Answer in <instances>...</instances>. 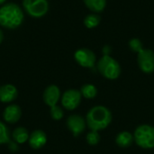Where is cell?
I'll return each instance as SVG.
<instances>
[{
	"mask_svg": "<svg viewBox=\"0 0 154 154\" xmlns=\"http://www.w3.org/2000/svg\"><path fill=\"white\" fill-rule=\"evenodd\" d=\"M86 122L90 131L105 130L112 122V113L104 106H96L88 112Z\"/></svg>",
	"mask_w": 154,
	"mask_h": 154,
	"instance_id": "cell-1",
	"label": "cell"
},
{
	"mask_svg": "<svg viewBox=\"0 0 154 154\" xmlns=\"http://www.w3.org/2000/svg\"><path fill=\"white\" fill-rule=\"evenodd\" d=\"M23 21V14L20 6L8 3L0 7V25L7 29L19 27Z\"/></svg>",
	"mask_w": 154,
	"mask_h": 154,
	"instance_id": "cell-2",
	"label": "cell"
},
{
	"mask_svg": "<svg viewBox=\"0 0 154 154\" xmlns=\"http://www.w3.org/2000/svg\"><path fill=\"white\" fill-rule=\"evenodd\" d=\"M97 69L107 79H116L121 74V67L117 60L109 55H104L97 62Z\"/></svg>",
	"mask_w": 154,
	"mask_h": 154,
	"instance_id": "cell-3",
	"label": "cell"
},
{
	"mask_svg": "<svg viewBox=\"0 0 154 154\" xmlns=\"http://www.w3.org/2000/svg\"><path fill=\"white\" fill-rule=\"evenodd\" d=\"M135 143L146 150L154 148V126L151 125H141L134 133Z\"/></svg>",
	"mask_w": 154,
	"mask_h": 154,
	"instance_id": "cell-4",
	"label": "cell"
},
{
	"mask_svg": "<svg viewBox=\"0 0 154 154\" xmlns=\"http://www.w3.org/2000/svg\"><path fill=\"white\" fill-rule=\"evenodd\" d=\"M23 5L25 11L35 18L45 15L49 9L47 0H23Z\"/></svg>",
	"mask_w": 154,
	"mask_h": 154,
	"instance_id": "cell-5",
	"label": "cell"
},
{
	"mask_svg": "<svg viewBox=\"0 0 154 154\" xmlns=\"http://www.w3.org/2000/svg\"><path fill=\"white\" fill-rule=\"evenodd\" d=\"M137 62L141 70L146 74L154 72V52L152 50L143 49L138 53Z\"/></svg>",
	"mask_w": 154,
	"mask_h": 154,
	"instance_id": "cell-6",
	"label": "cell"
},
{
	"mask_svg": "<svg viewBox=\"0 0 154 154\" xmlns=\"http://www.w3.org/2000/svg\"><path fill=\"white\" fill-rule=\"evenodd\" d=\"M81 98L82 95L79 90L74 88L68 89L61 97V104L65 109L71 111L76 109L80 105Z\"/></svg>",
	"mask_w": 154,
	"mask_h": 154,
	"instance_id": "cell-7",
	"label": "cell"
},
{
	"mask_svg": "<svg viewBox=\"0 0 154 154\" xmlns=\"http://www.w3.org/2000/svg\"><path fill=\"white\" fill-rule=\"evenodd\" d=\"M74 58L79 65L84 68H93L96 64V55L89 49H79L75 54Z\"/></svg>",
	"mask_w": 154,
	"mask_h": 154,
	"instance_id": "cell-8",
	"label": "cell"
},
{
	"mask_svg": "<svg viewBox=\"0 0 154 154\" xmlns=\"http://www.w3.org/2000/svg\"><path fill=\"white\" fill-rule=\"evenodd\" d=\"M67 126L74 136H79L85 131L87 122L81 116L72 115L67 120Z\"/></svg>",
	"mask_w": 154,
	"mask_h": 154,
	"instance_id": "cell-9",
	"label": "cell"
},
{
	"mask_svg": "<svg viewBox=\"0 0 154 154\" xmlns=\"http://www.w3.org/2000/svg\"><path fill=\"white\" fill-rule=\"evenodd\" d=\"M42 98H43L44 103L47 106H49L51 107L56 106L60 98V88L55 85H51V86L47 87L43 92Z\"/></svg>",
	"mask_w": 154,
	"mask_h": 154,
	"instance_id": "cell-10",
	"label": "cell"
},
{
	"mask_svg": "<svg viewBox=\"0 0 154 154\" xmlns=\"http://www.w3.org/2000/svg\"><path fill=\"white\" fill-rule=\"evenodd\" d=\"M29 145L35 150L41 149L46 144L47 142V136L43 131L41 130H36L31 134L29 136Z\"/></svg>",
	"mask_w": 154,
	"mask_h": 154,
	"instance_id": "cell-11",
	"label": "cell"
},
{
	"mask_svg": "<svg viewBox=\"0 0 154 154\" xmlns=\"http://www.w3.org/2000/svg\"><path fill=\"white\" fill-rule=\"evenodd\" d=\"M22 116V110L17 105H9L5 108L3 116L5 121L9 124L16 123Z\"/></svg>",
	"mask_w": 154,
	"mask_h": 154,
	"instance_id": "cell-12",
	"label": "cell"
},
{
	"mask_svg": "<svg viewBox=\"0 0 154 154\" xmlns=\"http://www.w3.org/2000/svg\"><path fill=\"white\" fill-rule=\"evenodd\" d=\"M18 92L14 85L6 84L0 87V101L3 103H10L17 97Z\"/></svg>",
	"mask_w": 154,
	"mask_h": 154,
	"instance_id": "cell-13",
	"label": "cell"
},
{
	"mask_svg": "<svg viewBox=\"0 0 154 154\" xmlns=\"http://www.w3.org/2000/svg\"><path fill=\"white\" fill-rule=\"evenodd\" d=\"M134 134L128 131H123L116 137V143L121 148H128L134 143Z\"/></svg>",
	"mask_w": 154,
	"mask_h": 154,
	"instance_id": "cell-14",
	"label": "cell"
},
{
	"mask_svg": "<svg viewBox=\"0 0 154 154\" xmlns=\"http://www.w3.org/2000/svg\"><path fill=\"white\" fill-rule=\"evenodd\" d=\"M84 3L89 10L95 13L102 12L106 5V0H84Z\"/></svg>",
	"mask_w": 154,
	"mask_h": 154,
	"instance_id": "cell-15",
	"label": "cell"
},
{
	"mask_svg": "<svg viewBox=\"0 0 154 154\" xmlns=\"http://www.w3.org/2000/svg\"><path fill=\"white\" fill-rule=\"evenodd\" d=\"M13 138L15 143H24L29 140V134L28 131L23 127L16 128L13 133Z\"/></svg>",
	"mask_w": 154,
	"mask_h": 154,
	"instance_id": "cell-16",
	"label": "cell"
},
{
	"mask_svg": "<svg viewBox=\"0 0 154 154\" xmlns=\"http://www.w3.org/2000/svg\"><path fill=\"white\" fill-rule=\"evenodd\" d=\"M82 97L87 99H93L97 95V88L92 84H85L80 89Z\"/></svg>",
	"mask_w": 154,
	"mask_h": 154,
	"instance_id": "cell-17",
	"label": "cell"
},
{
	"mask_svg": "<svg viewBox=\"0 0 154 154\" xmlns=\"http://www.w3.org/2000/svg\"><path fill=\"white\" fill-rule=\"evenodd\" d=\"M101 19L100 16L96 14H88L86 16V18L84 19V24L87 28L92 29L96 26H97L100 23Z\"/></svg>",
	"mask_w": 154,
	"mask_h": 154,
	"instance_id": "cell-18",
	"label": "cell"
},
{
	"mask_svg": "<svg viewBox=\"0 0 154 154\" xmlns=\"http://www.w3.org/2000/svg\"><path fill=\"white\" fill-rule=\"evenodd\" d=\"M86 140L89 145L94 146V145H97L100 142V135H99L98 132L90 131L89 133H88V134L86 136Z\"/></svg>",
	"mask_w": 154,
	"mask_h": 154,
	"instance_id": "cell-19",
	"label": "cell"
},
{
	"mask_svg": "<svg viewBox=\"0 0 154 154\" xmlns=\"http://www.w3.org/2000/svg\"><path fill=\"white\" fill-rule=\"evenodd\" d=\"M129 47H130V49L133 51L137 52V53H139L140 51H142L143 50L142 42L139 39H136V38L130 40V42H129Z\"/></svg>",
	"mask_w": 154,
	"mask_h": 154,
	"instance_id": "cell-20",
	"label": "cell"
},
{
	"mask_svg": "<svg viewBox=\"0 0 154 154\" xmlns=\"http://www.w3.org/2000/svg\"><path fill=\"white\" fill-rule=\"evenodd\" d=\"M9 142V134L6 126L0 122V144H4Z\"/></svg>",
	"mask_w": 154,
	"mask_h": 154,
	"instance_id": "cell-21",
	"label": "cell"
},
{
	"mask_svg": "<svg viewBox=\"0 0 154 154\" xmlns=\"http://www.w3.org/2000/svg\"><path fill=\"white\" fill-rule=\"evenodd\" d=\"M63 116H64L63 110L57 105L51 107V116L52 117V119L58 121V120H60L63 117Z\"/></svg>",
	"mask_w": 154,
	"mask_h": 154,
	"instance_id": "cell-22",
	"label": "cell"
},
{
	"mask_svg": "<svg viewBox=\"0 0 154 154\" xmlns=\"http://www.w3.org/2000/svg\"><path fill=\"white\" fill-rule=\"evenodd\" d=\"M9 148H10L12 151H16V150H17V145H16L14 143H10Z\"/></svg>",
	"mask_w": 154,
	"mask_h": 154,
	"instance_id": "cell-23",
	"label": "cell"
},
{
	"mask_svg": "<svg viewBox=\"0 0 154 154\" xmlns=\"http://www.w3.org/2000/svg\"><path fill=\"white\" fill-rule=\"evenodd\" d=\"M3 38H4V36H3V32H2V31H1V29H0V43L2 42V41H3Z\"/></svg>",
	"mask_w": 154,
	"mask_h": 154,
	"instance_id": "cell-24",
	"label": "cell"
},
{
	"mask_svg": "<svg viewBox=\"0 0 154 154\" xmlns=\"http://www.w3.org/2000/svg\"><path fill=\"white\" fill-rule=\"evenodd\" d=\"M5 0H0V5H2L3 3H5Z\"/></svg>",
	"mask_w": 154,
	"mask_h": 154,
	"instance_id": "cell-25",
	"label": "cell"
}]
</instances>
